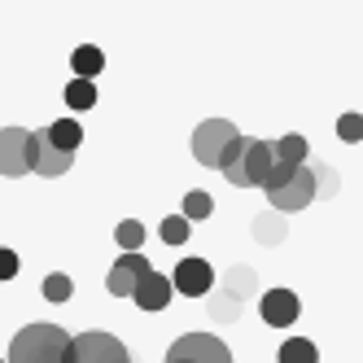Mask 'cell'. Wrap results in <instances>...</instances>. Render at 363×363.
I'll return each instance as SVG.
<instances>
[{"mask_svg": "<svg viewBox=\"0 0 363 363\" xmlns=\"http://www.w3.org/2000/svg\"><path fill=\"white\" fill-rule=\"evenodd\" d=\"M70 350V333L57 324H27L13 342L5 363H66Z\"/></svg>", "mask_w": 363, "mask_h": 363, "instance_id": "1", "label": "cell"}, {"mask_svg": "<svg viewBox=\"0 0 363 363\" xmlns=\"http://www.w3.org/2000/svg\"><path fill=\"white\" fill-rule=\"evenodd\" d=\"M267 171H272V140H250L245 136V149L223 167V179L232 189H263Z\"/></svg>", "mask_w": 363, "mask_h": 363, "instance_id": "2", "label": "cell"}, {"mask_svg": "<svg viewBox=\"0 0 363 363\" xmlns=\"http://www.w3.org/2000/svg\"><path fill=\"white\" fill-rule=\"evenodd\" d=\"M66 363H132L127 346L118 342L114 333H79L70 337V350H66Z\"/></svg>", "mask_w": 363, "mask_h": 363, "instance_id": "3", "label": "cell"}, {"mask_svg": "<svg viewBox=\"0 0 363 363\" xmlns=\"http://www.w3.org/2000/svg\"><path fill=\"white\" fill-rule=\"evenodd\" d=\"M27 158H31V171H35L40 179H57V175H66V171H70L74 153H70V149H62L53 136H48V127H40V132H31V136H27Z\"/></svg>", "mask_w": 363, "mask_h": 363, "instance_id": "4", "label": "cell"}, {"mask_svg": "<svg viewBox=\"0 0 363 363\" xmlns=\"http://www.w3.org/2000/svg\"><path fill=\"white\" fill-rule=\"evenodd\" d=\"M315 201V167H298L289 179H284L280 189H267V206L280 215H294V211H306V206Z\"/></svg>", "mask_w": 363, "mask_h": 363, "instance_id": "5", "label": "cell"}, {"mask_svg": "<svg viewBox=\"0 0 363 363\" xmlns=\"http://www.w3.org/2000/svg\"><path fill=\"white\" fill-rule=\"evenodd\" d=\"M241 132L232 127L228 118H206L197 132H193V158L201 162V167H211V171H219V162H223V149L237 140Z\"/></svg>", "mask_w": 363, "mask_h": 363, "instance_id": "6", "label": "cell"}, {"mask_svg": "<svg viewBox=\"0 0 363 363\" xmlns=\"http://www.w3.org/2000/svg\"><path fill=\"white\" fill-rule=\"evenodd\" d=\"M167 363H232L228 346L211 333H184L175 337L171 350H167Z\"/></svg>", "mask_w": 363, "mask_h": 363, "instance_id": "7", "label": "cell"}, {"mask_svg": "<svg viewBox=\"0 0 363 363\" xmlns=\"http://www.w3.org/2000/svg\"><path fill=\"white\" fill-rule=\"evenodd\" d=\"M27 136H31V132H22V127H0V175H5V179L31 175Z\"/></svg>", "mask_w": 363, "mask_h": 363, "instance_id": "8", "label": "cell"}, {"mask_svg": "<svg viewBox=\"0 0 363 363\" xmlns=\"http://www.w3.org/2000/svg\"><path fill=\"white\" fill-rule=\"evenodd\" d=\"M145 272H149V258H145L140 250H123V258H114V267H110L106 289H110L114 298H132Z\"/></svg>", "mask_w": 363, "mask_h": 363, "instance_id": "9", "label": "cell"}, {"mask_svg": "<svg viewBox=\"0 0 363 363\" xmlns=\"http://www.w3.org/2000/svg\"><path fill=\"white\" fill-rule=\"evenodd\" d=\"M171 289L184 294V298H206L215 289V272L206 258H184V263H175V276H171Z\"/></svg>", "mask_w": 363, "mask_h": 363, "instance_id": "10", "label": "cell"}, {"mask_svg": "<svg viewBox=\"0 0 363 363\" xmlns=\"http://www.w3.org/2000/svg\"><path fill=\"white\" fill-rule=\"evenodd\" d=\"M258 311H263V320H267L272 328H289V324L298 320L302 302H298V294H294V289H272V294L258 298Z\"/></svg>", "mask_w": 363, "mask_h": 363, "instance_id": "11", "label": "cell"}, {"mask_svg": "<svg viewBox=\"0 0 363 363\" xmlns=\"http://www.w3.org/2000/svg\"><path fill=\"white\" fill-rule=\"evenodd\" d=\"M132 302H136L140 311H162V306L171 302V276H162V272L149 267V272L140 276V284H136Z\"/></svg>", "mask_w": 363, "mask_h": 363, "instance_id": "12", "label": "cell"}, {"mask_svg": "<svg viewBox=\"0 0 363 363\" xmlns=\"http://www.w3.org/2000/svg\"><path fill=\"white\" fill-rule=\"evenodd\" d=\"M250 232H254V241H258V245H267V250H272V245H280L284 237H289V219L267 206V211H258V215H254Z\"/></svg>", "mask_w": 363, "mask_h": 363, "instance_id": "13", "label": "cell"}, {"mask_svg": "<svg viewBox=\"0 0 363 363\" xmlns=\"http://www.w3.org/2000/svg\"><path fill=\"white\" fill-rule=\"evenodd\" d=\"M223 289H228L232 298H241V302L258 298V272H254V267H245V263L228 267V272H223Z\"/></svg>", "mask_w": 363, "mask_h": 363, "instance_id": "14", "label": "cell"}, {"mask_svg": "<svg viewBox=\"0 0 363 363\" xmlns=\"http://www.w3.org/2000/svg\"><path fill=\"white\" fill-rule=\"evenodd\" d=\"M206 298H211V302H206V315H211L215 324H232L241 315V298H232L228 289H211Z\"/></svg>", "mask_w": 363, "mask_h": 363, "instance_id": "15", "label": "cell"}, {"mask_svg": "<svg viewBox=\"0 0 363 363\" xmlns=\"http://www.w3.org/2000/svg\"><path fill=\"white\" fill-rule=\"evenodd\" d=\"M272 158H276V162H294V167H302V162L311 158V149H306V136L289 132V136L272 140Z\"/></svg>", "mask_w": 363, "mask_h": 363, "instance_id": "16", "label": "cell"}, {"mask_svg": "<svg viewBox=\"0 0 363 363\" xmlns=\"http://www.w3.org/2000/svg\"><path fill=\"white\" fill-rule=\"evenodd\" d=\"M62 96H66V106H70V110H92V106H96V84L84 79V74H74Z\"/></svg>", "mask_w": 363, "mask_h": 363, "instance_id": "17", "label": "cell"}, {"mask_svg": "<svg viewBox=\"0 0 363 363\" xmlns=\"http://www.w3.org/2000/svg\"><path fill=\"white\" fill-rule=\"evenodd\" d=\"M276 363H320V350H315V342H306V337H289V342L280 346Z\"/></svg>", "mask_w": 363, "mask_h": 363, "instance_id": "18", "label": "cell"}, {"mask_svg": "<svg viewBox=\"0 0 363 363\" xmlns=\"http://www.w3.org/2000/svg\"><path fill=\"white\" fill-rule=\"evenodd\" d=\"M74 70H79L84 79H96V74L106 70V53H101L96 44H79L74 48Z\"/></svg>", "mask_w": 363, "mask_h": 363, "instance_id": "19", "label": "cell"}, {"mask_svg": "<svg viewBox=\"0 0 363 363\" xmlns=\"http://www.w3.org/2000/svg\"><path fill=\"white\" fill-rule=\"evenodd\" d=\"M48 136H53L62 149H70V153H74V149H79V140H84V127L66 114V118H57V123H48Z\"/></svg>", "mask_w": 363, "mask_h": 363, "instance_id": "20", "label": "cell"}, {"mask_svg": "<svg viewBox=\"0 0 363 363\" xmlns=\"http://www.w3.org/2000/svg\"><path fill=\"white\" fill-rule=\"evenodd\" d=\"M211 215H215V197L201 193V189H189L184 193V219L197 223V219H211Z\"/></svg>", "mask_w": 363, "mask_h": 363, "instance_id": "21", "label": "cell"}, {"mask_svg": "<svg viewBox=\"0 0 363 363\" xmlns=\"http://www.w3.org/2000/svg\"><path fill=\"white\" fill-rule=\"evenodd\" d=\"M114 241H118L123 250H140V245H145V223H140V219H123V223L114 228Z\"/></svg>", "mask_w": 363, "mask_h": 363, "instance_id": "22", "label": "cell"}, {"mask_svg": "<svg viewBox=\"0 0 363 363\" xmlns=\"http://www.w3.org/2000/svg\"><path fill=\"white\" fill-rule=\"evenodd\" d=\"M158 232H162L167 245H184V241H189V219H184V215H167Z\"/></svg>", "mask_w": 363, "mask_h": 363, "instance_id": "23", "label": "cell"}, {"mask_svg": "<svg viewBox=\"0 0 363 363\" xmlns=\"http://www.w3.org/2000/svg\"><path fill=\"white\" fill-rule=\"evenodd\" d=\"M70 289H74V284H70V276H66V272H53V276L44 280V298H48V302H66V298H70Z\"/></svg>", "mask_w": 363, "mask_h": 363, "instance_id": "24", "label": "cell"}, {"mask_svg": "<svg viewBox=\"0 0 363 363\" xmlns=\"http://www.w3.org/2000/svg\"><path fill=\"white\" fill-rule=\"evenodd\" d=\"M315 197H337V171L328 162H315Z\"/></svg>", "mask_w": 363, "mask_h": 363, "instance_id": "25", "label": "cell"}, {"mask_svg": "<svg viewBox=\"0 0 363 363\" xmlns=\"http://www.w3.org/2000/svg\"><path fill=\"white\" fill-rule=\"evenodd\" d=\"M337 136H342L346 145L363 140V114H342V118H337Z\"/></svg>", "mask_w": 363, "mask_h": 363, "instance_id": "26", "label": "cell"}, {"mask_svg": "<svg viewBox=\"0 0 363 363\" xmlns=\"http://www.w3.org/2000/svg\"><path fill=\"white\" fill-rule=\"evenodd\" d=\"M18 276V254L0 245V280H13Z\"/></svg>", "mask_w": 363, "mask_h": 363, "instance_id": "27", "label": "cell"}, {"mask_svg": "<svg viewBox=\"0 0 363 363\" xmlns=\"http://www.w3.org/2000/svg\"><path fill=\"white\" fill-rule=\"evenodd\" d=\"M132 363H140V359H132Z\"/></svg>", "mask_w": 363, "mask_h": 363, "instance_id": "28", "label": "cell"}, {"mask_svg": "<svg viewBox=\"0 0 363 363\" xmlns=\"http://www.w3.org/2000/svg\"><path fill=\"white\" fill-rule=\"evenodd\" d=\"M0 363H5V359H0Z\"/></svg>", "mask_w": 363, "mask_h": 363, "instance_id": "29", "label": "cell"}]
</instances>
